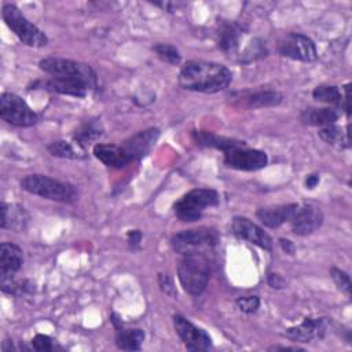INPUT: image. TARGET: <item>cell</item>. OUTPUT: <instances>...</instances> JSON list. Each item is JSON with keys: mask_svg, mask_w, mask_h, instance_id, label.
Instances as JSON below:
<instances>
[{"mask_svg": "<svg viewBox=\"0 0 352 352\" xmlns=\"http://www.w3.org/2000/svg\"><path fill=\"white\" fill-rule=\"evenodd\" d=\"M232 74L230 69L217 62L188 60L179 73V84L182 88L204 94H216L223 91L231 82Z\"/></svg>", "mask_w": 352, "mask_h": 352, "instance_id": "1", "label": "cell"}, {"mask_svg": "<svg viewBox=\"0 0 352 352\" xmlns=\"http://www.w3.org/2000/svg\"><path fill=\"white\" fill-rule=\"evenodd\" d=\"M177 276L180 285L188 294H202L210 276L209 260L204 253L184 254L177 265Z\"/></svg>", "mask_w": 352, "mask_h": 352, "instance_id": "2", "label": "cell"}, {"mask_svg": "<svg viewBox=\"0 0 352 352\" xmlns=\"http://www.w3.org/2000/svg\"><path fill=\"white\" fill-rule=\"evenodd\" d=\"M40 69L50 74L51 78L69 80L84 84L89 89L96 88V74L89 65L65 59V58H44L38 63Z\"/></svg>", "mask_w": 352, "mask_h": 352, "instance_id": "3", "label": "cell"}, {"mask_svg": "<svg viewBox=\"0 0 352 352\" xmlns=\"http://www.w3.org/2000/svg\"><path fill=\"white\" fill-rule=\"evenodd\" d=\"M21 187L30 194L56 202L70 204L77 199V191L72 184L45 175H28L21 180Z\"/></svg>", "mask_w": 352, "mask_h": 352, "instance_id": "4", "label": "cell"}, {"mask_svg": "<svg viewBox=\"0 0 352 352\" xmlns=\"http://www.w3.org/2000/svg\"><path fill=\"white\" fill-rule=\"evenodd\" d=\"M1 16L6 25L15 33V36L28 47H44L48 43V37L34 23H32L21 10L14 4H4Z\"/></svg>", "mask_w": 352, "mask_h": 352, "instance_id": "5", "label": "cell"}, {"mask_svg": "<svg viewBox=\"0 0 352 352\" xmlns=\"http://www.w3.org/2000/svg\"><path fill=\"white\" fill-rule=\"evenodd\" d=\"M219 204V194L212 188H194L183 195L173 206L175 214L182 221H197L206 208Z\"/></svg>", "mask_w": 352, "mask_h": 352, "instance_id": "6", "label": "cell"}, {"mask_svg": "<svg viewBox=\"0 0 352 352\" xmlns=\"http://www.w3.org/2000/svg\"><path fill=\"white\" fill-rule=\"evenodd\" d=\"M219 242V235L213 228L199 227L194 230H184L175 234L170 239L175 252L184 254L204 253L212 250Z\"/></svg>", "mask_w": 352, "mask_h": 352, "instance_id": "7", "label": "cell"}, {"mask_svg": "<svg viewBox=\"0 0 352 352\" xmlns=\"http://www.w3.org/2000/svg\"><path fill=\"white\" fill-rule=\"evenodd\" d=\"M0 116L1 118L15 126H32L37 122L36 113L30 106L18 95L4 92L0 98Z\"/></svg>", "mask_w": 352, "mask_h": 352, "instance_id": "8", "label": "cell"}, {"mask_svg": "<svg viewBox=\"0 0 352 352\" xmlns=\"http://www.w3.org/2000/svg\"><path fill=\"white\" fill-rule=\"evenodd\" d=\"M280 55L301 60V62H314L318 58V51L315 43L305 34L301 33H289L280 41L278 47Z\"/></svg>", "mask_w": 352, "mask_h": 352, "instance_id": "9", "label": "cell"}, {"mask_svg": "<svg viewBox=\"0 0 352 352\" xmlns=\"http://www.w3.org/2000/svg\"><path fill=\"white\" fill-rule=\"evenodd\" d=\"M224 164L238 170H258L267 166L268 157L261 150L239 146L224 151Z\"/></svg>", "mask_w": 352, "mask_h": 352, "instance_id": "10", "label": "cell"}, {"mask_svg": "<svg viewBox=\"0 0 352 352\" xmlns=\"http://www.w3.org/2000/svg\"><path fill=\"white\" fill-rule=\"evenodd\" d=\"M173 326L182 342L188 351H206L212 346L210 336L204 329H199L187 320L184 316L175 315Z\"/></svg>", "mask_w": 352, "mask_h": 352, "instance_id": "11", "label": "cell"}, {"mask_svg": "<svg viewBox=\"0 0 352 352\" xmlns=\"http://www.w3.org/2000/svg\"><path fill=\"white\" fill-rule=\"evenodd\" d=\"M232 232L235 236L245 239L264 250H271L272 249V239L271 236L257 224H254L252 220L246 219V217H241L236 216L232 220L231 224Z\"/></svg>", "mask_w": 352, "mask_h": 352, "instance_id": "12", "label": "cell"}, {"mask_svg": "<svg viewBox=\"0 0 352 352\" xmlns=\"http://www.w3.org/2000/svg\"><path fill=\"white\" fill-rule=\"evenodd\" d=\"M158 138H160V131L157 128H148L126 139L121 144V147L124 148L126 155L131 158V161H138L146 157L151 151Z\"/></svg>", "mask_w": 352, "mask_h": 352, "instance_id": "13", "label": "cell"}, {"mask_svg": "<svg viewBox=\"0 0 352 352\" xmlns=\"http://www.w3.org/2000/svg\"><path fill=\"white\" fill-rule=\"evenodd\" d=\"M290 223L296 235H309L322 226L323 213L314 205H302L297 208Z\"/></svg>", "mask_w": 352, "mask_h": 352, "instance_id": "14", "label": "cell"}, {"mask_svg": "<svg viewBox=\"0 0 352 352\" xmlns=\"http://www.w3.org/2000/svg\"><path fill=\"white\" fill-rule=\"evenodd\" d=\"M326 330L324 320L320 318H305L300 324L286 329L285 336L296 342H309L323 337Z\"/></svg>", "mask_w": 352, "mask_h": 352, "instance_id": "15", "label": "cell"}, {"mask_svg": "<svg viewBox=\"0 0 352 352\" xmlns=\"http://www.w3.org/2000/svg\"><path fill=\"white\" fill-rule=\"evenodd\" d=\"M298 205L297 204H287V205H278V206H268L260 208L256 212L257 219L270 228H276L286 221H290L294 216Z\"/></svg>", "mask_w": 352, "mask_h": 352, "instance_id": "16", "label": "cell"}, {"mask_svg": "<svg viewBox=\"0 0 352 352\" xmlns=\"http://www.w3.org/2000/svg\"><path fill=\"white\" fill-rule=\"evenodd\" d=\"M23 264V254L19 246L11 242L0 245V278L14 276Z\"/></svg>", "mask_w": 352, "mask_h": 352, "instance_id": "17", "label": "cell"}, {"mask_svg": "<svg viewBox=\"0 0 352 352\" xmlns=\"http://www.w3.org/2000/svg\"><path fill=\"white\" fill-rule=\"evenodd\" d=\"M94 155L103 162L106 166L110 168H124L128 165L131 158L126 155L124 148L117 144H104V143H98L94 146Z\"/></svg>", "mask_w": 352, "mask_h": 352, "instance_id": "18", "label": "cell"}, {"mask_svg": "<svg viewBox=\"0 0 352 352\" xmlns=\"http://www.w3.org/2000/svg\"><path fill=\"white\" fill-rule=\"evenodd\" d=\"M0 227L4 230H12V231H22L25 230L28 224V213L21 205L16 204H6L1 202L0 205Z\"/></svg>", "mask_w": 352, "mask_h": 352, "instance_id": "19", "label": "cell"}, {"mask_svg": "<svg viewBox=\"0 0 352 352\" xmlns=\"http://www.w3.org/2000/svg\"><path fill=\"white\" fill-rule=\"evenodd\" d=\"M340 113L337 109L333 107H309L302 110L300 114V120L305 125H315V126H327L334 125L338 120Z\"/></svg>", "mask_w": 352, "mask_h": 352, "instance_id": "20", "label": "cell"}, {"mask_svg": "<svg viewBox=\"0 0 352 352\" xmlns=\"http://www.w3.org/2000/svg\"><path fill=\"white\" fill-rule=\"evenodd\" d=\"M116 326V344L124 351H138L144 340V333L140 329H124L117 319H111Z\"/></svg>", "mask_w": 352, "mask_h": 352, "instance_id": "21", "label": "cell"}, {"mask_svg": "<svg viewBox=\"0 0 352 352\" xmlns=\"http://www.w3.org/2000/svg\"><path fill=\"white\" fill-rule=\"evenodd\" d=\"M242 36V28L236 22H221L217 29V43L224 52H234L238 50Z\"/></svg>", "mask_w": 352, "mask_h": 352, "instance_id": "22", "label": "cell"}, {"mask_svg": "<svg viewBox=\"0 0 352 352\" xmlns=\"http://www.w3.org/2000/svg\"><path fill=\"white\" fill-rule=\"evenodd\" d=\"M319 138L326 142L327 144L336 146L338 148H348L351 146L349 139V125H346V129L342 131V128L336 125H327L322 126L318 132Z\"/></svg>", "mask_w": 352, "mask_h": 352, "instance_id": "23", "label": "cell"}, {"mask_svg": "<svg viewBox=\"0 0 352 352\" xmlns=\"http://www.w3.org/2000/svg\"><path fill=\"white\" fill-rule=\"evenodd\" d=\"M194 139H195L197 144H199V146H209V147L220 148L223 151L231 150L234 147L243 146V142H239V140H235V139H230V138L217 136L214 133L202 132V131L194 132Z\"/></svg>", "mask_w": 352, "mask_h": 352, "instance_id": "24", "label": "cell"}, {"mask_svg": "<svg viewBox=\"0 0 352 352\" xmlns=\"http://www.w3.org/2000/svg\"><path fill=\"white\" fill-rule=\"evenodd\" d=\"M44 85L54 92L63 94V95H72V96H77V98H84L89 91V88L85 87L84 84H80L76 81H69V80H59V78H50L48 81H45Z\"/></svg>", "mask_w": 352, "mask_h": 352, "instance_id": "25", "label": "cell"}, {"mask_svg": "<svg viewBox=\"0 0 352 352\" xmlns=\"http://www.w3.org/2000/svg\"><path fill=\"white\" fill-rule=\"evenodd\" d=\"M283 96L276 91H260L246 98L249 107H271L278 106Z\"/></svg>", "mask_w": 352, "mask_h": 352, "instance_id": "26", "label": "cell"}, {"mask_svg": "<svg viewBox=\"0 0 352 352\" xmlns=\"http://www.w3.org/2000/svg\"><path fill=\"white\" fill-rule=\"evenodd\" d=\"M312 96L318 102L334 104L338 107H341V103H342V94L336 85H319L314 89Z\"/></svg>", "mask_w": 352, "mask_h": 352, "instance_id": "27", "label": "cell"}, {"mask_svg": "<svg viewBox=\"0 0 352 352\" xmlns=\"http://www.w3.org/2000/svg\"><path fill=\"white\" fill-rule=\"evenodd\" d=\"M47 150L51 153V155L54 157H59V158H67V160H77V158H82L84 153H80L72 143L66 142V140H56L48 144Z\"/></svg>", "mask_w": 352, "mask_h": 352, "instance_id": "28", "label": "cell"}, {"mask_svg": "<svg viewBox=\"0 0 352 352\" xmlns=\"http://www.w3.org/2000/svg\"><path fill=\"white\" fill-rule=\"evenodd\" d=\"M153 50L158 55V58L162 59L164 62L170 63V65H179L180 63L182 55H180L179 50L175 45L165 44V43H158L153 47Z\"/></svg>", "mask_w": 352, "mask_h": 352, "instance_id": "29", "label": "cell"}, {"mask_svg": "<svg viewBox=\"0 0 352 352\" xmlns=\"http://www.w3.org/2000/svg\"><path fill=\"white\" fill-rule=\"evenodd\" d=\"M265 54H267V48H265L264 43L260 38H253L250 41V44H248V47L242 52L241 60L248 63V62H252V60L265 56Z\"/></svg>", "mask_w": 352, "mask_h": 352, "instance_id": "30", "label": "cell"}, {"mask_svg": "<svg viewBox=\"0 0 352 352\" xmlns=\"http://www.w3.org/2000/svg\"><path fill=\"white\" fill-rule=\"evenodd\" d=\"M102 135V128L96 122H89L84 125L74 136V139L78 142V144H84L85 142H91Z\"/></svg>", "mask_w": 352, "mask_h": 352, "instance_id": "31", "label": "cell"}, {"mask_svg": "<svg viewBox=\"0 0 352 352\" xmlns=\"http://www.w3.org/2000/svg\"><path fill=\"white\" fill-rule=\"evenodd\" d=\"M330 276L333 278V280L338 286V289L341 292H344L346 294V297H351V279H349V275L345 271L340 270V268L331 267L330 268Z\"/></svg>", "mask_w": 352, "mask_h": 352, "instance_id": "32", "label": "cell"}, {"mask_svg": "<svg viewBox=\"0 0 352 352\" xmlns=\"http://www.w3.org/2000/svg\"><path fill=\"white\" fill-rule=\"evenodd\" d=\"M236 307L243 314H254L260 307V298L257 296H243L236 298Z\"/></svg>", "mask_w": 352, "mask_h": 352, "instance_id": "33", "label": "cell"}, {"mask_svg": "<svg viewBox=\"0 0 352 352\" xmlns=\"http://www.w3.org/2000/svg\"><path fill=\"white\" fill-rule=\"evenodd\" d=\"M32 346L36 351H52L55 348L54 340L45 334H37L32 340Z\"/></svg>", "mask_w": 352, "mask_h": 352, "instance_id": "34", "label": "cell"}, {"mask_svg": "<svg viewBox=\"0 0 352 352\" xmlns=\"http://www.w3.org/2000/svg\"><path fill=\"white\" fill-rule=\"evenodd\" d=\"M158 283H160V287L161 290L170 296V297H176L177 296V292L175 289V285H173V280L166 275V274H160L158 275Z\"/></svg>", "mask_w": 352, "mask_h": 352, "instance_id": "35", "label": "cell"}, {"mask_svg": "<svg viewBox=\"0 0 352 352\" xmlns=\"http://www.w3.org/2000/svg\"><path fill=\"white\" fill-rule=\"evenodd\" d=\"M267 282L272 289H283L286 286V280L279 274H275V272L268 274Z\"/></svg>", "mask_w": 352, "mask_h": 352, "instance_id": "36", "label": "cell"}, {"mask_svg": "<svg viewBox=\"0 0 352 352\" xmlns=\"http://www.w3.org/2000/svg\"><path fill=\"white\" fill-rule=\"evenodd\" d=\"M126 238H128L129 246H131V248H136V246H139V243H140V241H142V234H140V231H138V230H131V231L128 232Z\"/></svg>", "mask_w": 352, "mask_h": 352, "instance_id": "37", "label": "cell"}, {"mask_svg": "<svg viewBox=\"0 0 352 352\" xmlns=\"http://www.w3.org/2000/svg\"><path fill=\"white\" fill-rule=\"evenodd\" d=\"M279 243H280L282 249H283L286 253L293 254V252H294V245H293V242H292V241L285 239V238H280V239H279Z\"/></svg>", "mask_w": 352, "mask_h": 352, "instance_id": "38", "label": "cell"}, {"mask_svg": "<svg viewBox=\"0 0 352 352\" xmlns=\"http://www.w3.org/2000/svg\"><path fill=\"white\" fill-rule=\"evenodd\" d=\"M319 183V176L318 175H308L305 179V187L307 188H314Z\"/></svg>", "mask_w": 352, "mask_h": 352, "instance_id": "39", "label": "cell"}, {"mask_svg": "<svg viewBox=\"0 0 352 352\" xmlns=\"http://www.w3.org/2000/svg\"><path fill=\"white\" fill-rule=\"evenodd\" d=\"M270 351H302V348H298V346H271L268 348Z\"/></svg>", "mask_w": 352, "mask_h": 352, "instance_id": "40", "label": "cell"}]
</instances>
